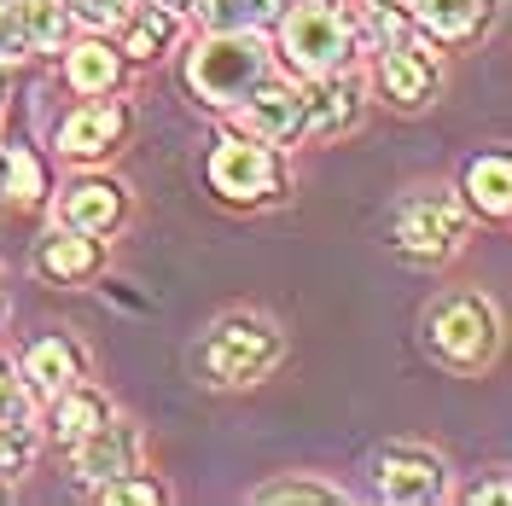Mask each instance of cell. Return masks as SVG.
Returning a JSON list of instances; mask_svg holds the SVG:
<instances>
[{
	"instance_id": "cell-27",
	"label": "cell",
	"mask_w": 512,
	"mask_h": 506,
	"mask_svg": "<svg viewBox=\"0 0 512 506\" xmlns=\"http://www.w3.org/2000/svg\"><path fill=\"white\" fill-rule=\"evenodd\" d=\"M262 501H338V495L315 489V483H274V489H262Z\"/></svg>"
},
{
	"instance_id": "cell-7",
	"label": "cell",
	"mask_w": 512,
	"mask_h": 506,
	"mask_svg": "<svg viewBox=\"0 0 512 506\" xmlns=\"http://www.w3.org/2000/svg\"><path fill=\"white\" fill-rule=\"evenodd\" d=\"M134 454H140V437L128 425H94L76 443V472L88 477V483H111V477L134 472Z\"/></svg>"
},
{
	"instance_id": "cell-29",
	"label": "cell",
	"mask_w": 512,
	"mask_h": 506,
	"mask_svg": "<svg viewBox=\"0 0 512 506\" xmlns=\"http://www.w3.org/2000/svg\"><path fill=\"white\" fill-rule=\"evenodd\" d=\"M76 6H82L94 24H105V18H117V12H123V0H76Z\"/></svg>"
},
{
	"instance_id": "cell-18",
	"label": "cell",
	"mask_w": 512,
	"mask_h": 506,
	"mask_svg": "<svg viewBox=\"0 0 512 506\" xmlns=\"http://www.w3.org/2000/svg\"><path fill=\"white\" fill-rule=\"evenodd\" d=\"M70 82H76L82 94H105V88L117 82V53H105V47H76V53H70Z\"/></svg>"
},
{
	"instance_id": "cell-11",
	"label": "cell",
	"mask_w": 512,
	"mask_h": 506,
	"mask_svg": "<svg viewBox=\"0 0 512 506\" xmlns=\"http://www.w3.org/2000/svg\"><path fill=\"white\" fill-rule=\"evenodd\" d=\"M64 216L76 233H105V227L117 222V187H105V181H88V187L70 192V204H64Z\"/></svg>"
},
{
	"instance_id": "cell-19",
	"label": "cell",
	"mask_w": 512,
	"mask_h": 506,
	"mask_svg": "<svg viewBox=\"0 0 512 506\" xmlns=\"http://www.w3.org/2000/svg\"><path fill=\"white\" fill-rule=\"evenodd\" d=\"M507 181H512L507 158H483V163H472V198H478L489 216H501V210H507Z\"/></svg>"
},
{
	"instance_id": "cell-30",
	"label": "cell",
	"mask_w": 512,
	"mask_h": 506,
	"mask_svg": "<svg viewBox=\"0 0 512 506\" xmlns=\"http://www.w3.org/2000/svg\"><path fill=\"white\" fill-rule=\"evenodd\" d=\"M373 35H379V41H390V35H396V12H379V18H373Z\"/></svg>"
},
{
	"instance_id": "cell-15",
	"label": "cell",
	"mask_w": 512,
	"mask_h": 506,
	"mask_svg": "<svg viewBox=\"0 0 512 506\" xmlns=\"http://www.w3.org/2000/svg\"><path fill=\"white\" fill-rule=\"evenodd\" d=\"M198 12L210 18V30H256L280 12V0H204Z\"/></svg>"
},
{
	"instance_id": "cell-23",
	"label": "cell",
	"mask_w": 512,
	"mask_h": 506,
	"mask_svg": "<svg viewBox=\"0 0 512 506\" xmlns=\"http://www.w3.org/2000/svg\"><path fill=\"white\" fill-rule=\"evenodd\" d=\"M320 105H315V128L326 134V128H338V123H350V111H355V88L350 82H338V88H320Z\"/></svg>"
},
{
	"instance_id": "cell-10",
	"label": "cell",
	"mask_w": 512,
	"mask_h": 506,
	"mask_svg": "<svg viewBox=\"0 0 512 506\" xmlns=\"http://www.w3.org/2000/svg\"><path fill=\"white\" fill-rule=\"evenodd\" d=\"M117 134H123V111H117V105H88V111H76V117L59 128V146L76 152V158H94V152H105Z\"/></svg>"
},
{
	"instance_id": "cell-14",
	"label": "cell",
	"mask_w": 512,
	"mask_h": 506,
	"mask_svg": "<svg viewBox=\"0 0 512 506\" xmlns=\"http://www.w3.org/2000/svg\"><path fill=\"white\" fill-rule=\"evenodd\" d=\"M414 12H419V24H425V30L466 35V30H478L483 0H414Z\"/></svg>"
},
{
	"instance_id": "cell-6",
	"label": "cell",
	"mask_w": 512,
	"mask_h": 506,
	"mask_svg": "<svg viewBox=\"0 0 512 506\" xmlns=\"http://www.w3.org/2000/svg\"><path fill=\"white\" fill-rule=\"evenodd\" d=\"M210 181H216L227 198H262V192L274 187V158H268L262 146L227 140V146H216V158H210Z\"/></svg>"
},
{
	"instance_id": "cell-12",
	"label": "cell",
	"mask_w": 512,
	"mask_h": 506,
	"mask_svg": "<svg viewBox=\"0 0 512 506\" xmlns=\"http://www.w3.org/2000/svg\"><path fill=\"white\" fill-rule=\"evenodd\" d=\"M384 88H390V99L414 105V99H425V88H431V64L419 59V53H408V47H390V53H384Z\"/></svg>"
},
{
	"instance_id": "cell-1",
	"label": "cell",
	"mask_w": 512,
	"mask_h": 506,
	"mask_svg": "<svg viewBox=\"0 0 512 506\" xmlns=\"http://www.w3.org/2000/svg\"><path fill=\"white\" fill-rule=\"evenodd\" d=\"M262 70H268V53H262L245 30H216V41H204V47L192 53V64H187L192 88L210 99V105L245 99L256 82H262Z\"/></svg>"
},
{
	"instance_id": "cell-31",
	"label": "cell",
	"mask_w": 512,
	"mask_h": 506,
	"mask_svg": "<svg viewBox=\"0 0 512 506\" xmlns=\"http://www.w3.org/2000/svg\"><path fill=\"white\" fill-rule=\"evenodd\" d=\"M158 6H169V12H192V6H204V0H158Z\"/></svg>"
},
{
	"instance_id": "cell-32",
	"label": "cell",
	"mask_w": 512,
	"mask_h": 506,
	"mask_svg": "<svg viewBox=\"0 0 512 506\" xmlns=\"http://www.w3.org/2000/svg\"><path fill=\"white\" fill-rule=\"evenodd\" d=\"M0 94H6V88H0Z\"/></svg>"
},
{
	"instance_id": "cell-5",
	"label": "cell",
	"mask_w": 512,
	"mask_h": 506,
	"mask_svg": "<svg viewBox=\"0 0 512 506\" xmlns=\"http://www.w3.org/2000/svg\"><path fill=\"white\" fill-rule=\"evenodd\" d=\"M431 344L443 349L448 361L472 367V361H483L489 344H495V320H489V309H483L478 297H460V303L437 309V320H431Z\"/></svg>"
},
{
	"instance_id": "cell-26",
	"label": "cell",
	"mask_w": 512,
	"mask_h": 506,
	"mask_svg": "<svg viewBox=\"0 0 512 506\" xmlns=\"http://www.w3.org/2000/svg\"><path fill=\"white\" fill-rule=\"evenodd\" d=\"M30 413V396H24V384L12 379L6 367H0V419H24Z\"/></svg>"
},
{
	"instance_id": "cell-13",
	"label": "cell",
	"mask_w": 512,
	"mask_h": 506,
	"mask_svg": "<svg viewBox=\"0 0 512 506\" xmlns=\"http://www.w3.org/2000/svg\"><path fill=\"white\" fill-rule=\"evenodd\" d=\"M24 373H30L47 396H59V390H70L76 384V355L59 344V338H47V344L30 349V361H24Z\"/></svg>"
},
{
	"instance_id": "cell-24",
	"label": "cell",
	"mask_w": 512,
	"mask_h": 506,
	"mask_svg": "<svg viewBox=\"0 0 512 506\" xmlns=\"http://www.w3.org/2000/svg\"><path fill=\"white\" fill-rule=\"evenodd\" d=\"M163 41H169V18H163V12H158V18L146 12V18H140V24L128 30V53H134V59H152Z\"/></svg>"
},
{
	"instance_id": "cell-17",
	"label": "cell",
	"mask_w": 512,
	"mask_h": 506,
	"mask_svg": "<svg viewBox=\"0 0 512 506\" xmlns=\"http://www.w3.org/2000/svg\"><path fill=\"white\" fill-rule=\"evenodd\" d=\"M18 24L30 47H59L64 41V6L59 0H18Z\"/></svg>"
},
{
	"instance_id": "cell-16",
	"label": "cell",
	"mask_w": 512,
	"mask_h": 506,
	"mask_svg": "<svg viewBox=\"0 0 512 506\" xmlns=\"http://www.w3.org/2000/svg\"><path fill=\"white\" fill-rule=\"evenodd\" d=\"M99 262V245L94 239H47L41 245V274H59V280H76Z\"/></svg>"
},
{
	"instance_id": "cell-28",
	"label": "cell",
	"mask_w": 512,
	"mask_h": 506,
	"mask_svg": "<svg viewBox=\"0 0 512 506\" xmlns=\"http://www.w3.org/2000/svg\"><path fill=\"white\" fill-rule=\"evenodd\" d=\"M99 495H105V501H158V489H152V483H123V477L99 483Z\"/></svg>"
},
{
	"instance_id": "cell-4",
	"label": "cell",
	"mask_w": 512,
	"mask_h": 506,
	"mask_svg": "<svg viewBox=\"0 0 512 506\" xmlns=\"http://www.w3.org/2000/svg\"><path fill=\"white\" fill-rule=\"evenodd\" d=\"M286 53L303 70H338L350 59V24L332 6H297L286 18Z\"/></svg>"
},
{
	"instance_id": "cell-22",
	"label": "cell",
	"mask_w": 512,
	"mask_h": 506,
	"mask_svg": "<svg viewBox=\"0 0 512 506\" xmlns=\"http://www.w3.org/2000/svg\"><path fill=\"white\" fill-rule=\"evenodd\" d=\"M0 181H6L12 198H35V192H41V169H35L30 152H6V158H0Z\"/></svg>"
},
{
	"instance_id": "cell-25",
	"label": "cell",
	"mask_w": 512,
	"mask_h": 506,
	"mask_svg": "<svg viewBox=\"0 0 512 506\" xmlns=\"http://www.w3.org/2000/svg\"><path fill=\"white\" fill-rule=\"evenodd\" d=\"M24 47H30V41H24V24H18V6H6V0H0V64L24 59Z\"/></svg>"
},
{
	"instance_id": "cell-3",
	"label": "cell",
	"mask_w": 512,
	"mask_h": 506,
	"mask_svg": "<svg viewBox=\"0 0 512 506\" xmlns=\"http://www.w3.org/2000/svg\"><path fill=\"white\" fill-rule=\"evenodd\" d=\"M390 239H396V251L419 256V262H437L460 245V210L448 204V198H408L402 210H396V222H390Z\"/></svg>"
},
{
	"instance_id": "cell-2",
	"label": "cell",
	"mask_w": 512,
	"mask_h": 506,
	"mask_svg": "<svg viewBox=\"0 0 512 506\" xmlns=\"http://www.w3.org/2000/svg\"><path fill=\"white\" fill-rule=\"evenodd\" d=\"M274 355H280V338L268 320H222L204 344V373L216 384H251L274 367Z\"/></svg>"
},
{
	"instance_id": "cell-20",
	"label": "cell",
	"mask_w": 512,
	"mask_h": 506,
	"mask_svg": "<svg viewBox=\"0 0 512 506\" xmlns=\"http://www.w3.org/2000/svg\"><path fill=\"white\" fill-rule=\"evenodd\" d=\"M94 425H105V402H99V396H64V408H59V437L64 443H82Z\"/></svg>"
},
{
	"instance_id": "cell-9",
	"label": "cell",
	"mask_w": 512,
	"mask_h": 506,
	"mask_svg": "<svg viewBox=\"0 0 512 506\" xmlns=\"http://www.w3.org/2000/svg\"><path fill=\"white\" fill-rule=\"evenodd\" d=\"M303 123V94L291 88H262V94H245V128L262 134V140H286L291 128Z\"/></svg>"
},
{
	"instance_id": "cell-8",
	"label": "cell",
	"mask_w": 512,
	"mask_h": 506,
	"mask_svg": "<svg viewBox=\"0 0 512 506\" xmlns=\"http://www.w3.org/2000/svg\"><path fill=\"white\" fill-rule=\"evenodd\" d=\"M437 489H443V472H437L431 454H408V448H396V454H384L379 460V495L384 501H431Z\"/></svg>"
},
{
	"instance_id": "cell-21",
	"label": "cell",
	"mask_w": 512,
	"mask_h": 506,
	"mask_svg": "<svg viewBox=\"0 0 512 506\" xmlns=\"http://www.w3.org/2000/svg\"><path fill=\"white\" fill-rule=\"evenodd\" d=\"M30 466V431H18V419H0V483Z\"/></svg>"
}]
</instances>
